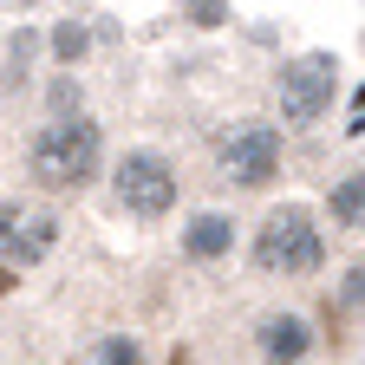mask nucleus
<instances>
[{
  "mask_svg": "<svg viewBox=\"0 0 365 365\" xmlns=\"http://www.w3.org/2000/svg\"><path fill=\"white\" fill-rule=\"evenodd\" d=\"M319 261H327V242H319V228L300 202L274 209L261 228H255V267L267 274H313Z\"/></svg>",
  "mask_w": 365,
  "mask_h": 365,
  "instance_id": "nucleus-2",
  "label": "nucleus"
},
{
  "mask_svg": "<svg viewBox=\"0 0 365 365\" xmlns=\"http://www.w3.org/2000/svg\"><path fill=\"white\" fill-rule=\"evenodd\" d=\"M7 287H14V267H7V261H0V294H7Z\"/></svg>",
  "mask_w": 365,
  "mask_h": 365,
  "instance_id": "nucleus-14",
  "label": "nucleus"
},
{
  "mask_svg": "<svg viewBox=\"0 0 365 365\" xmlns=\"http://www.w3.org/2000/svg\"><path fill=\"white\" fill-rule=\"evenodd\" d=\"M327 209H333V222L346 228V235H365V170H352V176H339V182H333Z\"/></svg>",
  "mask_w": 365,
  "mask_h": 365,
  "instance_id": "nucleus-9",
  "label": "nucleus"
},
{
  "mask_svg": "<svg viewBox=\"0 0 365 365\" xmlns=\"http://www.w3.org/2000/svg\"><path fill=\"white\" fill-rule=\"evenodd\" d=\"M182 248H190V261H215L235 248V222L228 215H196L190 228H182Z\"/></svg>",
  "mask_w": 365,
  "mask_h": 365,
  "instance_id": "nucleus-8",
  "label": "nucleus"
},
{
  "mask_svg": "<svg viewBox=\"0 0 365 365\" xmlns=\"http://www.w3.org/2000/svg\"><path fill=\"white\" fill-rule=\"evenodd\" d=\"M215 163H222V176H235L242 190H267V182L281 176V130L261 124V118L228 124L222 144H215Z\"/></svg>",
  "mask_w": 365,
  "mask_h": 365,
  "instance_id": "nucleus-3",
  "label": "nucleus"
},
{
  "mask_svg": "<svg viewBox=\"0 0 365 365\" xmlns=\"http://www.w3.org/2000/svg\"><path fill=\"white\" fill-rule=\"evenodd\" d=\"M190 20H196V26H215V20H222V0H190Z\"/></svg>",
  "mask_w": 365,
  "mask_h": 365,
  "instance_id": "nucleus-13",
  "label": "nucleus"
},
{
  "mask_svg": "<svg viewBox=\"0 0 365 365\" xmlns=\"http://www.w3.org/2000/svg\"><path fill=\"white\" fill-rule=\"evenodd\" d=\"M53 53H59V59H66V66H72V59H78V53H85V26H72V20H66V26H59V33H53Z\"/></svg>",
  "mask_w": 365,
  "mask_h": 365,
  "instance_id": "nucleus-11",
  "label": "nucleus"
},
{
  "mask_svg": "<svg viewBox=\"0 0 365 365\" xmlns=\"http://www.w3.org/2000/svg\"><path fill=\"white\" fill-rule=\"evenodd\" d=\"M307 346H313L307 319H294V313H274V319H261V352H267L274 365H294Z\"/></svg>",
  "mask_w": 365,
  "mask_h": 365,
  "instance_id": "nucleus-7",
  "label": "nucleus"
},
{
  "mask_svg": "<svg viewBox=\"0 0 365 365\" xmlns=\"http://www.w3.org/2000/svg\"><path fill=\"white\" fill-rule=\"evenodd\" d=\"M333 91H339V66H333V53H300L294 66H281V118L313 124L319 111L333 105Z\"/></svg>",
  "mask_w": 365,
  "mask_h": 365,
  "instance_id": "nucleus-6",
  "label": "nucleus"
},
{
  "mask_svg": "<svg viewBox=\"0 0 365 365\" xmlns=\"http://www.w3.org/2000/svg\"><path fill=\"white\" fill-rule=\"evenodd\" d=\"M85 365H144V359H137V339H124V333H105L98 346L85 352Z\"/></svg>",
  "mask_w": 365,
  "mask_h": 365,
  "instance_id": "nucleus-10",
  "label": "nucleus"
},
{
  "mask_svg": "<svg viewBox=\"0 0 365 365\" xmlns=\"http://www.w3.org/2000/svg\"><path fill=\"white\" fill-rule=\"evenodd\" d=\"M98 157H105V137L91 118H53L33 150H26V170L39 190H85L91 176H98Z\"/></svg>",
  "mask_w": 365,
  "mask_h": 365,
  "instance_id": "nucleus-1",
  "label": "nucleus"
},
{
  "mask_svg": "<svg viewBox=\"0 0 365 365\" xmlns=\"http://www.w3.org/2000/svg\"><path fill=\"white\" fill-rule=\"evenodd\" d=\"M59 248V215L46 202H0V261L33 267Z\"/></svg>",
  "mask_w": 365,
  "mask_h": 365,
  "instance_id": "nucleus-4",
  "label": "nucleus"
},
{
  "mask_svg": "<svg viewBox=\"0 0 365 365\" xmlns=\"http://www.w3.org/2000/svg\"><path fill=\"white\" fill-rule=\"evenodd\" d=\"M339 300H346V307H365V261H359V267L346 274V287H339Z\"/></svg>",
  "mask_w": 365,
  "mask_h": 365,
  "instance_id": "nucleus-12",
  "label": "nucleus"
},
{
  "mask_svg": "<svg viewBox=\"0 0 365 365\" xmlns=\"http://www.w3.org/2000/svg\"><path fill=\"white\" fill-rule=\"evenodd\" d=\"M111 182H118V202H124L130 215H144V222H157V215L176 202V170H170V157H157V150H130Z\"/></svg>",
  "mask_w": 365,
  "mask_h": 365,
  "instance_id": "nucleus-5",
  "label": "nucleus"
}]
</instances>
